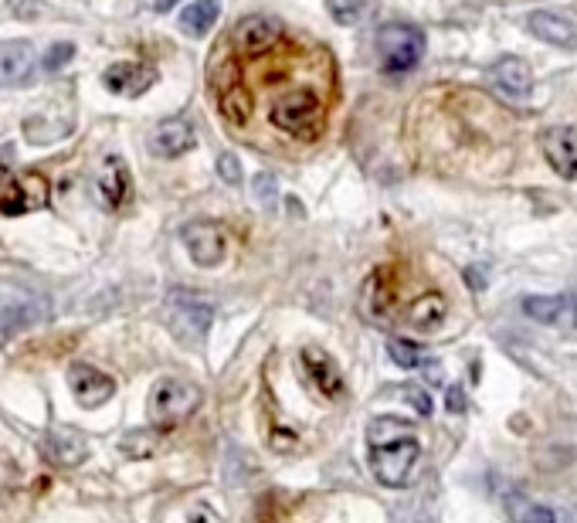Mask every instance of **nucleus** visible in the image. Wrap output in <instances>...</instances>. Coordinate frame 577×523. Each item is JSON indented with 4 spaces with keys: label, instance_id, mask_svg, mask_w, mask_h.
<instances>
[{
    "label": "nucleus",
    "instance_id": "nucleus-1",
    "mask_svg": "<svg viewBox=\"0 0 577 523\" xmlns=\"http://www.w3.org/2000/svg\"><path fill=\"white\" fill-rule=\"evenodd\" d=\"M418 456L421 445L415 442V435H401V439L370 445V473H374L377 483L401 490V486H408L411 473H415Z\"/></svg>",
    "mask_w": 577,
    "mask_h": 523
},
{
    "label": "nucleus",
    "instance_id": "nucleus-2",
    "mask_svg": "<svg viewBox=\"0 0 577 523\" xmlns=\"http://www.w3.org/2000/svg\"><path fill=\"white\" fill-rule=\"evenodd\" d=\"M323 116L326 106L313 89H292L275 99L272 106V123L292 136H316L323 126Z\"/></svg>",
    "mask_w": 577,
    "mask_h": 523
},
{
    "label": "nucleus",
    "instance_id": "nucleus-3",
    "mask_svg": "<svg viewBox=\"0 0 577 523\" xmlns=\"http://www.w3.org/2000/svg\"><path fill=\"white\" fill-rule=\"evenodd\" d=\"M377 51L387 75H404L425 58V34L415 24H387L377 31Z\"/></svg>",
    "mask_w": 577,
    "mask_h": 523
},
{
    "label": "nucleus",
    "instance_id": "nucleus-4",
    "mask_svg": "<svg viewBox=\"0 0 577 523\" xmlns=\"http://www.w3.org/2000/svg\"><path fill=\"white\" fill-rule=\"evenodd\" d=\"M201 388L191 381H180V377H163L150 394V422L157 428H170L184 418H191L197 405H201Z\"/></svg>",
    "mask_w": 577,
    "mask_h": 523
},
{
    "label": "nucleus",
    "instance_id": "nucleus-5",
    "mask_svg": "<svg viewBox=\"0 0 577 523\" xmlns=\"http://www.w3.org/2000/svg\"><path fill=\"white\" fill-rule=\"evenodd\" d=\"M48 201H51L48 177L38 174V170H24V174H17L11 184L0 191V214H4V218H21V214L48 208Z\"/></svg>",
    "mask_w": 577,
    "mask_h": 523
},
{
    "label": "nucleus",
    "instance_id": "nucleus-6",
    "mask_svg": "<svg viewBox=\"0 0 577 523\" xmlns=\"http://www.w3.org/2000/svg\"><path fill=\"white\" fill-rule=\"evenodd\" d=\"M48 316V303L34 293H24V289H0V340L14 337L17 330L34 327L38 320Z\"/></svg>",
    "mask_w": 577,
    "mask_h": 523
},
{
    "label": "nucleus",
    "instance_id": "nucleus-7",
    "mask_svg": "<svg viewBox=\"0 0 577 523\" xmlns=\"http://www.w3.org/2000/svg\"><path fill=\"white\" fill-rule=\"evenodd\" d=\"M180 238H184L187 255H191L194 265H201V269L221 265V259H225L228 252L225 231L214 225V221H191V225H184V231H180Z\"/></svg>",
    "mask_w": 577,
    "mask_h": 523
},
{
    "label": "nucleus",
    "instance_id": "nucleus-8",
    "mask_svg": "<svg viewBox=\"0 0 577 523\" xmlns=\"http://www.w3.org/2000/svg\"><path fill=\"white\" fill-rule=\"evenodd\" d=\"M523 313L533 323L550 330H574L577 327V296L557 293V296H527L523 299Z\"/></svg>",
    "mask_w": 577,
    "mask_h": 523
},
{
    "label": "nucleus",
    "instance_id": "nucleus-9",
    "mask_svg": "<svg viewBox=\"0 0 577 523\" xmlns=\"http://www.w3.org/2000/svg\"><path fill=\"white\" fill-rule=\"evenodd\" d=\"M174 310H170V327L184 344H201L204 333L211 330L214 310L208 303H197V299H187V293H174Z\"/></svg>",
    "mask_w": 577,
    "mask_h": 523
},
{
    "label": "nucleus",
    "instance_id": "nucleus-10",
    "mask_svg": "<svg viewBox=\"0 0 577 523\" xmlns=\"http://www.w3.org/2000/svg\"><path fill=\"white\" fill-rule=\"evenodd\" d=\"M68 388H72L75 401H79L82 408H102L116 394V381L92 364H72V371H68Z\"/></svg>",
    "mask_w": 577,
    "mask_h": 523
},
{
    "label": "nucleus",
    "instance_id": "nucleus-11",
    "mask_svg": "<svg viewBox=\"0 0 577 523\" xmlns=\"http://www.w3.org/2000/svg\"><path fill=\"white\" fill-rule=\"evenodd\" d=\"M540 150H544L547 164L564 180H577V130L574 126H554V130H547L540 136Z\"/></svg>",
    "mask_w": 577,
    "mask_h": 523
},
{
    "label": "nucleus",
    "instance_id": "nucleus-12",
    "mask_svg": "<svg viewBox=\"0 0 577 523\" xmlns=\"http://www.w3.org/2000/svg\"><path fill=\"white\" fill-rule=\"evenodd\" d=\"M102 82H106V89L116 92V96L136 99V96H143L146 89H153V82H157V68L146 65V62H116V65L106 68Z\"/></svg>",
    "mask_w": 577,
    "mask_h": 523
},
{
    "label": "nucleus",
    "instance_id": "nucleus-13",
    "mask_svg": "<svg viewBox=\"0 0 577 523\" xmlns=\"http://www.w3.org/2000/svg\"><path fill=\"white\" fill-rule=\"evenodd\" d=\"M279 38H282V24L265 14L241 17L235 24V48L241 55H265Z\"/></svg>",
    "mask_w": 577,
    "mask_h": 523
},
{
    "label": "nucleus",
    "instance_id": "nucleus-14",
    "mask_svg": "<svg viewBox=\"0 0 577 523\" xmlns=\"http://www.w3.org/2000/svg\"><path fill=\"white\" fill-rule=\"evenodd\" d=\"M41 452L55 462V466H82L85 459H89V439H85L82 432H75V428H55V432L45 435V442H41Z\"/></svg>",
    "mask_w": 577,
    "mask_h": 523
},
{
    "label": "nucleus",
    "instance_id": "nucleus-15",
    "mask_svg": "<svg viewBox=\"0 0 577 523\" xmlns=\"http://www.w3.org/2000/svg\"><path fill=\"white\" fill-rule=\"evenodd\" d=\"M197 147V136H194V126L187 119H167L160 123L157 130L150 133V150L157 157H184Z\"/></svg>",
    "mask_w": 577,
    "mask_h": 523
},
{
    "label": "nucleus",
    "instance_id": "nucleus-16",
    "mask_svg": "<svg viewBox=\"0 0 577 523\" xmlns=\"http://www.w3.org/2000/svg\"><path fill=\"white\" fill-rule=\"evenodd\" d=\"M34 75L31 41H0V89L24 85Z\"/></svg>",
    "mask_w": 577,
    "mask_h": 523
},
{
    "label": "nucleus",
    "instance_id": "nucleus-17",
    "mask_svg": "<svg viewBox=\"0 0 577 523\" xmlns=\"http://www.w3.org/2000/svg\"><path fill=\"white\" fill-rule=\"evenodd\" d=\"M360 313H364V320H370V323L391 320L394 286H391V279H387L384 269H377L374 276L364 282V289H360Z\"/></svg>",
    "mask_w": 577,
    "mask_h": 523
},
{
    "label": "nucleus",
    "instance_id": "nucleus-18",
    "mask_svg": "<svg viewBox=\"0 0 577 523\" xmlns=\"http://www.w3.org/2000/svg\"><path fill=\"white\" fill-rule=\"evenodd\" d=\"M489 79L506 99H523L533 89V68L523 58H499Z\"/></svg>",
    "mask_w": 577,
    "mask_h": 523
},
{
    "label": "nucleus",
    "instance_id": "nucleus-19",
    "mask_svg": "<svg viewBox=\"0 0 577 523\" xmlns=\"http://www.w3.org/2000/svg\"><path fill=\"white\" fill-rule=\"evenodd\" d=\"M527 28H530V34H537L540 41H547V45L577 48V24L554 11H533L527 17Z\"/></svg>",
    "mask_w": 577,
    "mask_h": 523
},
{
    "label": "nucleus",
    "instance_id": "nucleus-20",
    "mask_svg": "<svg viewBox=\"0 0 577 523\" xmlns=\"http://www.w3.org/2000/svg\"><path fill=\"white\" fill-rule=\"evenodd\" d=\"M96 191H99V201H102V208H109V211H116L119 204L129 197V170L126 164L119 157H109L106 160V167L99 170V177H96Z\"/></svg>",
    "mask_w": 577,
    "mask_h": 523
},
{
    "label": "nucleus",
    "instance_id": "nucleus-21",
    "mask_svg": "<svg viewBox=\"0 0 577 523\" xmlns=\"http://www.w3.org/2000/svg\"><path fill=\"white\" fill-rule=\"evenodd\" d=\"M303 367H306L309 381L320 388L323 398H340V394H343V377H340L337 364H333L330 357L320 354L316 347H306L303 350Z\"/></svg>",
    "mask_w": 577,
    "mask_h": 523
},
{
    "label": "nucleus",
    "instance_id": "nucleus-22",
    "mask_svg": "<svg viewBox=\"0 0 577 523\" xmlns=\"http://www.w3.org/2000/svg\"><path fill=\"white\" fill-rule=\"evenodd\" d=\"M221 14V0H194L191 7L180 11V31L191 34V38H204Z\"/></svg>",
    "mask_w": 577,
    "mask_h": 523
},
{
    "label": "nucleus",
    "instance_id": "nucleus-23",
    "mask_svg": "<svg viewBox=\"0 0 577 523\" xmlns=\"http://www.w3.org/2000/svg\"><path fill=\"white\" fill-rule=\"evenodd\" d=\"M445 313H449L445 296L442 293H425V296H418L415 303H411L408 323H411V327H418V330H432L445 320Z\"/></svg>",
    "mask_w": 577,
    "mask_h": 523
},
{
    "label": "nucleus",
    "instance_id": "nucleus-24",
    "mask_svg": "<svg viewBox=\"0 0 577 523\" xmlns=\"http://www.w3.org/2000/svg\"><path fill=\"white\" fill-rule=\"evenodd\" d=\"M218 109H221V116H225L228 123L241 126V123H248V116H252V96H248L238 82H231V85L221 89V106Z\"/></svg>",
    "mask_w": 577,
    "mask_h": 523
},
{
    "label": "nucleus",
    "instance_id": "nucleus-25",
    "mask_svg": "<svg viewBox=\"0 0 577 523\" xmlns=\"http://www.w3.org/2000/svg\"><path fill=\"white\" fill-rule=\"evenodd\" d=\"M326 7H330L333 21L337 24H364L370 11H374V4L370 0H326Z\"/></svg>",
    "mask_w": 577,
    "mask_h": 523
},
{
    "label": "nucleus",
    "instance_id": "nucleus-26",
    "mask_svg": "<svg viewBox=\"0 0 577 523\" xmlns=\"http://www.w3.org/2000/svg\"><path fill=\"white\" fill-rule=\"evenodd\" d=\"M401 435H411V425L401 422V418H374V422L367 425V442L370 445L401 439Z\"/></svg>",
    "mask_w": 577,
    "mask_h": 523
},
{
    "label": "nucleus",
    "instance_id": "nucleus-27",
    "mask_svg": "<svg viewBox=\"0 0 577 523\" xmlns=\"http://www.w3.org/2000/svg\"><path fill=\"white\" fill-rule=\"evenodd\" d=\"M506 513H510V520H520V523H530V520L554 523L557 520L554 510L540 507V503H527V500H510V503H506Z\"/></svg>",
    "mask_w": 577,
    "mask_h": 523
},
{
    "label": "nucleus",
    "instance_id": "nucleus-28",
    "mask_svg": "<svg viewBox=\"0 0 577 523\" xmlns=\"http://www.w3.org/2000/svg\"><path fill=\"white\" fill-rule=\"evenodd\" d=\"M387 350H391V360L398 367H404V371H415V367H421V350L415 344H408V340H391L387 344Z\"/></svg>",
    "mask_w": 577,
    "mask_h": 523
},
{
    "label": "nucleus",
    "instance_id": "nucleus-29",
    "mask_svg": "<svg viewBox=\"0 0 577 523\" xmlns=\"http://www.w3.org/2000/svg\"><path fill=\"white\" fill-rule=\"evenodd\" d=\"M153 445H157V442H153L146 432H129L126 439L119 442V449H123L126 456H133V459H146L153 452Z\"/></svg>",
    "mask_w": 577,
    "mask_h": 523
},
{
    "label": "nucleus",
    "instance_id": "nucleus-30",
    "mask_svg": "<svg viewBox=\"0 0 577 523\" xmlns=\"http://www.w3.org/2000/svg\"><path fill=\"white\" fill-rule=\"evenodd\" d=\"M75 58V45L72 41H62V45H51L48 51H45V72H58V68H65L68 62Z\"/></svg>",
    "mask_w": 577,
    "mask_h": 523
},
{
    "label": "nucleus",
    "instance_id": "nucleus-31",
    "mask_svg": "<svg viewBox=\"0 0 577 523\" xmlns=\"http://www.w3.org/2000/svg\"><path fill=\"white\" fill-rule=\"evenodd\" d=\"M218 174H221V180H228V184H241V164H238L235 153H221Z\"/></svg>",
    "mask_w": 577,
    "mask_h": 523
},
{
    "label": "nucleus",
    "instance_id": "nucleus-32",
    "mask_svg": "<svg viewBox=\"0 0 577 523\" xmlns=\"http://www.w3.org/2000/svg\"><path fill=\"white\" fill-rule=\"evenodd\" d=\"M252 184H255V197H258V201H265V204L272 201V197H275V187H279V184H275V177H272V174H258V177L252 180Z\"/></svg>",
    "mask_w": 577,
    "mask_h": 523
},
{
    "label": "nucleus",
    "instance_id": "nucleus-33",
    "mask_svg": "<svg viewBox=\"0 0 577 523\" xmlns=\"http://www.w3.org/2000/svg\"><path fill=\"white\" fill-rule=\"evenodd\" d=\"M404 398L411 401V408H415L418 415H432V398H428L425 391H418V388H404Z\"/></svg>",
    "mask_w": 577,
    "mask_h": 523
},
{
    "label": "nucleus",
    "instance_id": "nucleus-34",
    "mask_svg": "<svg viewBox=\"0 0 577 523\" xmlns=\"http://www.w3.org/2000/svg\"><path fill=\"white\" fill-rule=\"evenodd\" d=\"M449 411H455V415H459V411H465V394H462V388H452V391H449Z\"/></svg>",
    "mask_w": 577,
    "mask_h": 523
},
{
    "label": "nucleus",
    "instance_id": "nucleus-35",
    "mask_svg": "<svg viewBox=\"0 0 577 523\" xmlns=\"http://www.w3.org/2000/svg\"><path fill=\"white\" fill-rule=\"evenodd\" d=\"M180 4V0H150V7L157 14H167V11H174V7Z\"/></svg>",
    "mask_w": 577,
    "mask_h": 523
}]
</instances>
